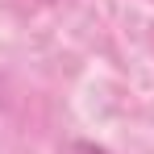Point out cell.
Returning <instances> with one entry per match:
<instances>
[{
	"instance_id": "cell-1",
	"label": "cell",
	"mask_w": 154,
	"mask_h": 154,
	"mask_svg": "<svg viewBox=\"0 0 154 154\" xmlns=\"http://www.w3.org/2000/svg\"><path fill=\"white\" fill-rule=\"evenodd\" d=\"M75 154H108V150L96 146V142H75Z\"/></svg>"
}]
</instances>
